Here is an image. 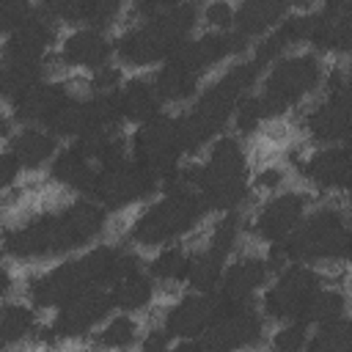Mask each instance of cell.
Instances as JSON below:
<instances>
[{
    "label": "cell",
    "instance_id": "46",
    "mask_svg": "<svg viewBox=\"0 0 352 352\" xmlns=\"http://www.w3.org/2000/svg\"><path fill=\"white\" fill-rule=\"evenodd\" d=\"M204 19L212 25V28H220V30H231L234 25V8L228 3H209L204 8Z\"/></svg>",
    "mask_w": 352,
    "mask_h": 352
},
{
    "label": "cell",
    "instance_id": "13",
    "mask_svg": "<svg viewBox=\"0 0 352 352\" xmlns=\"http://www.w3.org/2000/svg\"><path fill=\"white\" fill-rule=\"evenodd\" d=\"M245 50H248V36H242L236 30H212L198 38H184L176 47V52L170 55V60L201 77L223 58L242 55Z\"/></svg>",
    "mask_w": 352,
    "mask_h": 352
},
{
    "label": "cell",
    "instance_id": "51",
    "mask_svg": "<svg viewBox=\"0 0 352 352\" xmlns=\"http://www.w3.org/2000/svg\"><path fill=\"white\" fill-rule=\"evenodd\" d=\"M344 258H352V231L346 236V250H344Z\"/></svg>",
    "mask_w": 352,
    "mask_h": 352
},
{
    "label": "cell",
    "instance_id": "48",
    "mask_svg": "<svg viewBox=\"0 0 352 352\" xmlns=\"http://www.w3.org/2000/svg\"><path fill=\"white\" fill-rule=\"evenodd\" d=\"M283 184V170L280 168H264L258 176H256V187L258 190H275Z\"/></svg>",
    "mask_w": 352,
    "mask_h": 352
},
{
    "label": "cell",
    "instance_id": "30",
    "mask_svg": "<svg viewBox=\"0 0 352 352\" xmlns=\"http://www.w3.org/2000/svg\"><path fill=\"white\" fill-rule=\"evenodd\" d=\"M226 253L214 250V248H204V250H195L190 256V270H187V280L195 292H217L220 280H223V272H226Z\"/></svg>",
    "mask_w": 352,
    "mask_h": 352
},
{
    "label": "cell",
    "instance_id": "29",
    "mask_svg": "<svg viewBox=\"0 0 352 352\" xmlns=\"http://www.w3.org/2000/svg\"><path fill=\"white\" fill-rule=\"evenodd\" d=\"M118 96H121V113H124L126 121L146 124V121H151V118L160 116L162 99L157 96L154 80L132 77V80L124 82V88L118 91Z\"/></svg>",
    "mask_w": 352,
    "mask_h": 352
},
{
    "label": "cell",
    "instance_id": "11",
    "mask_svg": "<svg viewBox=\"0 0 352 352\" xmlns=\"http://www.w3.org/2000/svg\"><path fill=\"white\" fill-rule=\"evenodd\" d=\"M157 187H160V179L151 176L146 168H140L135 160H129L124 165L99 170L91 198H96L102 209L118 212L124 206H132V204L154 195Z\"/></svg>",
    "mask_w": 352,
    "mask_h": 352
},
{
    "label": "cell",
    "instance_id": "38",
    "mask_svg": "<svg viewBox=\"0 0 352 352\" xmlns=\"http://www.w3.org/2000/svg\"><path fill=\"white\" fill-rule=\"evenodd\" d=\"M138 338V322L129 319V316H113L96 336H94V344L99 349H126L132 346Z\"/></svg>",
    "mask_w": 352,
    "mask_h": 352
},
{
    "label": "cell",
    "instance_id": "39",
    "mask_svg": "<svg viewBox=\"0 0 352 352\" xmlns=\"http://www.w3.org/2000/svg\"><path fill=\"white\" fill-rule=\"evenodd\" d=\"M239 234H242V217H239L236 212H228L226 217H220V220L214 223V228H212V234H209V242H206V245L228 256V253L234 250V245H236Z\"/></svg>",
    "mask_w": 352,
    "mask_h": 352
},
{
    "label": "cell",
    "instance_id": "41",
    "mask_svg": "<svg viewBox=\"0 0 352 352\" xmlns=\"http://www.w3.org/2000/svg\"><path fill=\"white\" fill-rule=\"evenodd\" d=\"M261 121H264V116H261L258 96H256V94L242 96L239 104H236V110H234V124H236V129H239L242 135H250V132L258 129Z\"/></svg>",
    "mask_w": 352,
    "mask_h": 352
},
{
    "label": "cell",
    "instance_id": "40",
    "mask_svg": "<svg viewBox=\"0 0 352 352\" xmlns=\"http://www.w3.org/2000/svg\"><path fill=\"white\" fill-rule=\"evenodd\" d=\"M308 346V330L302 322H286L272 336V352H302Z\"/></svg>",
    "mask_w": 352,
    "mask_h": 352
},
{
    "label": "cell",
    "instance_id": "45",
    "mask_svg": "<svg viewBox=\"0 0 352 352\" xmlns=\"http://www.w3.org/2000/svg\"><path fill=\"white\" fill-rule=\"evenodd\" d=\"M118 82H121V72H118V66H102V69L91 72V88H94V94L116 91Z\"/></svg>",
    "mask_w": 352,
    "mask_h": 352
},
{
    "label": "cell",
    "instance_id": "5",
    "mask_svg": "<svg viewBox=\"0 0 352 352\" xmlns=\"http://www.w3.org/2000/svg\"><path fill=\"white\" fill-rule=\"evenodd\" d=\"M346 220L338 209L322 206L311 212L286 239L270 245V267H289L300 261H324V258H344L346 250Z\"/></svg>",
    "mask_w": 352,
    "mask_h": 352
},
{
    "label": "cell",
    "instance_id": "50",
    "mask_svg": "<svg viewBox=\"0 0 352 352\" xmlns=\"http://www.w3.org/2000/svg\"><path fill=\"white\" fill-rule=\"evenodd\" d=\"M170 352H206V346H204L201 338H198V341H184V344H179V346L170 349Z\"/></svg>",
    "mask_w": 352,
    "mask_h": 352
},
{
    "label": "cell",
    "instance_id": "12",
    "mask_svg": "<svg viewBox=\"0 0 352 352\" xmlns=\"http://www.w3.org/2000/svg\"><path fill=\"white\" fill-rule=\"evenodd\" d=\"M261 333L264 319L250 302L239 308H226L220 319L201 336V344L206 346V352H239L245 346H253Z\"/></svg>",
    "mask_w": 352,
    "mask_h": 352
},
{
    "label": "cell",
    "instance_id": "28",
    "mask_svg": "<svg viewBox=\"0 0 352 352\" xmlns=\"http://www.w3.org/2000/svg\"><path fill=\"white\" fill-rule=\"evenodd\" d=\"M44 60L47 58H19V55H3L0 69V88L8 102L22 96L28 88L44 82Z\"/></svg>",
    "mask_w": 352,
    "mask_h": 352
},
{
    "label": "cell",
    "instance_id": "7",
    "mask_svg": "<svg viewBox=\"0 0 352 352\" xmlns=\"http://www.w3.org/2000/svg\"><path fill=\"white\" fill-rule=\"evenodd\" d=\"M322 80V63L314 52H300V55H286L280 58L264 77V88L258 96L261 116L264 118H278L283 116L292 104H297L302 96H308Z\"/></svg>",
    "mask_w": 352,
    "mask_h": 352
},
{
    "label": "cell",
    "instance_id": "18",
    "mask_svg": "<svg viewBox=\"0 0 352 352\" xmlns=\"http://www.w3.org/2000/svg\"><path fill=\"white\" fill-rule=\"evenodd\" d=\"M58 36V19L44 8H33L28 19L6 36L3 55H19V58H47L50 44Z\"/></svg>",
    "mask_w": 352,
    "mask_h": 352
},
{
    "label": "cell",
    "instance_id": "42",
    "mask_svg": "<svg viewBox=\"0 0 352 352\" xmlns=\"http://www.w3.org/2000/svg\"><path fill=\"white\" fill-rule=\"evenodd\" d=\"M327 96L352 113V72L349 69L338 66L327 74Z\"/></svg>",
    "mask_w": 352,
    "mask_h": 352
},
{
    "label": "cell",
    "instance_id": "49",
    "mask_svg": "<svg viewBox=\"0 0 352 352\" xmlns=\"http://www.w3.org/2000/svg\"><path fill=\"white\" fill-rule=\"evenodd\" d=\"M19 170H22V165L16 162V157L6 148V154H3V187L8 190L14 182H16V176H19Z\"/></svg>",
    "mask_w": 352,
    "mask_h": 352
},
{
    "label": "cell",
    "instance_id": "10",
    "mask_svg": "<svg viewBox=\"0 0 352 352\" xmlns=\"http://www.w3.org/2000/svg\"><path fill=\"white\" fill-rule=\"evenodd\" d=\"M322 289V275L308 267V264H289L280 270V275L275 278V283L264 292V300H261V308L270 319H280V322H289V319H300L302 314V305L308 302V297Z\"/></svg>",
    "mask_w": 352,
    "mask_h": 352
},
{
    "label": "cell",
    "instance_id": "27",
    "mask_svg": "<svg viewBox=\"0 0 352 352\" xmlns=\"http://www.w3.org/2000/svg\"><path fill=\"white\" fill-rule=\"evenodd\" d=\"M289 16V6L278 0H248L234 8V30L242 36H261Z\"/></svg>",
    "mask_w": 352,
    "mask_h": 352
},
{
    "label": "cell",
    "instance_id": "33",
    "mask_svg": "<svg viewBox=\"0 0 352 352\" xmlns=\"http://www.w3.org/2000/svg\"><path fill=\"white\" fill-rule=\"evenodd\" d=\"M47 132L58 135V138H80L91 129V113H88V99H80V96H69L60 110L47 121L44 126Z\"/></svg>",
    "mask_w": 352,
    "mask_h": 352
},
{
    "label": "cell",
    "instance_id": "24",
    "mask_svg": "<svg viewBox=\"0 0 352 352\" xmlns=\"http://www.w3.org/2000/svg\"><path fill=\"white\" fill-rule=\"evenodd\" d=\"M58 22H72V25H85V28H102L116 19L121 6L116 0H52L44 6Z\"/></svg>",
    "mask_w": 352,
    "mask_h": 352
},
{
    "label": "cell",
    "instance_id": "22",
    "mask_svg": "<svg viewBox=\"0 0 352 352\" xmlns=\"http://www.w3.org/2000/svg\"><path fill=\"white\" fill-rule=\"evenodd\" d=\"M110 52H116V41H110L96 28H80V30L69 33L60 44V60L66 66H80V69H91V72L107 66Z\"/></svg>",
    "mask_w": 352,
    "mask_h": 352
},
{
    "label": "cell",
    "instance_id": "26",
    "mask_svg": "<svg viewBox=\"0 0 352 352\" xmlns=\"http://www.w3.org/2000/svg\"><path fill=\"white\" fill-rule=\"evenodd\" d=\"M8 151L25 170H38L44 162L55 160V135L44 126H22L16 135L8 138Z\"/></svg>",
    "mask_w": 352,
    "mask_h": 352
},
{
    "label": "cell",
    "instance_id": "43",
    "mask_svg": "<svg viewBox=\"0 0 352 352\" xmlns=\"http://www.w3.org/2000/svg\"><path fill=\"white\" fill-rule=\"evenodd\" d=\"M286 47H289L286 38H283L280 30L275 28V30H270V33L256 44V55H253V60H256L258 66H267V63H272V60H280V55H283Z\"/></svg>",
    "mask_w": 352,
    "mask_h": 352
},
{
    "label": "cell",
    "instance_id": "34",
    "mask_svg": "<svg viewBox=\"0 0 352 352\" xmlns=\"http://www.w3.org/2000/svg\"><path fill=\"white\" fill-rule=\"evenodd\" d=\"M346 311V294L341 289H316L308 302L302 305V314L297 322L302 324H324L333 319H341Z\"/></svg>",
    "mask_w": 352,
    "mask_h": 352
},
{
    "label": "cell",
    "instance_id": "17",
    "mask_svg": "<svg viewBox=\"0 0 352 352\" xmlns=\"http://www.w3.org/2000/svg\"><path fill=\"white\" fill-rule=\"evenodd\" d=\"M270 270H272L270 261L261 258V256H242V258H236L223 272V280H220V289H217V297L223 302V311L226 308L250 305L253 302V294L267 283Z\"/></svg>",
    "mask_w": 352,
    "mask_h": 352
},
{
    "label": "cell",
    "instance_id": "9",
    "mask_svg": "<svg viewBox=\"0 0 352 352\" xmlns=\"http://www.w3.org/2000/svg\"><path fill=\"white\" fill-rule=\"evenodd\" d=\"M132 160L146 168L151 176L160 179V184L179 170V157L184 154L182 138H179V118L173 116H157L138 126L132 135Z\"/></svg>",
    "mask_w": 352,
    "mask_h": 352
},
{
    "label": "cell",
    "instance_id": "21",
    "mask_svg": "<svg viewBox=\"0 0 352 352\" xmlns=\"http://www.w3.org/2000/svg\"><path fill=\"white\" fill-rule=\"evenodd\" d=\"M72 94H69V88L63 85V82H55V80H44V82H38V85H33V88H28L22 96H16L14 102H11V113H14V118L22 124H30V126H36V124H44L47 126V121L60 110V104L69 99Z\"/></svg>",
    "mask_w": 352,
    "mask_h": 352
},
{
    "label": "cell",
    "instance_id": "3",
    "mask_svg": "<svg viewBox=\"0 0 352 352\" xmlns=\"http://www.w3.org/2000/svg\"><path fill=\"white\" fill-rule=\"evenodd\" d=\"M258 74H261V66L253 58L239 60L198 94L195 104L184 116H179V138H182L184 154L198 151L226 126L239 99L248 96V88H253Z\"/></svg>",
    "mask_w": 352,
    "mask_h": 352
},
{
    "label": "cell",
    "instance_id": "47",
    "mask_svg": "<svg viewBox=\"0 0 352 352\" xmlns=\"http://www.w3.org/2000/svg\"><path fill=\"white\" fill-rule=\"evenodd\" d=\"M143 352H170V336L165 327H154L143 338Z\"/></svg>",
    "mask_w": 352,
    "mask_h": 352
},
{
    "label": "cell",
    "instance_id": "36",
    "mask_svg": "<svg viewBox=\"0 0 352 352\" xmlns=\"http://www.w3.org/2000/svg\"><path fill=\"white\" fill-rule=\"evenodd\" d=\"M36 327V314L33 308L22 305V302H6L3 305V316H0V333H3V344L14 346L16 341L28 338Z\"/></svg>",
    "mask_w": 352,
    "mask_h": 352
},
{
    "label": "cell",
    "instance_id": "6",
    "mask_svg": "<svg viewBox=\"0 0 352 352\" xmlns=\"http://www.w3.org/2000/svg\"><path fill=\"white\" fill-rule=\"evenodd\" d=\"M248 195V160L236 138L223 135L214 140L206 162L201 165V198L206 209L234 212Z\"/></svg>",
    "mask_w": 352,
    "mask_h": 352
},
{
    "label": "cell",
    "instance_id": "44",
    "mask_svg": "<svg viewBox=\"0 0 352 352\" xmlns=\"http://www.w3.org/2000/svg\"><path fill=\"white\" fill-rule=\"evenodd\" d=\"M33 8L25 0H0V30L14 33L30 14Z\"/></svg>",
    "mask_w": 352,
    "mask_h": 352
},
{
    "label": "cell",
    "instance_id": "37",
    "mask_svg": "<svg viewBox=\"0 0 352 352\" xmlns=\"http://www.w3.org/2000/svg\"><path fill=\"white\" fill-rule=\"evenodd\" d=\"M187 270H190V256L182 248H165L148 264V275L154 280H162V283H179V280H184L187 278Z\"/></svg>",
    "mask_w": 352,
    "mask_h": 352
},
{
    "label": "cell",
    "instance_id": "19",
    "mask_svg": "<svg viewBox=\"0 0 352 352\" xmlns=\"http://www.w3.org/2000/svg\"><path fill=\"white\" fill-rule=\"evenodd\" d=\"M311 44L322 52H352V3H330L316 8Z\"/></svg>",
    "mask_w": 352,
    "mask_h": 352
},
{
    "label": "cell",
    "instance_id": "15",
    "mask_svg": "<svg viewBox=\"0 0 352 352\" xmlns=\"http://www.w3.org/2000/svg\"><path fill=\"white\" fill-rule=\"evenodd\" d=\"M110 308H116L110 292L91 289V292H85V294L63 302L58 308V314H55V319H52L50 327H52L55 338H80L91 327H96L102 319H107Z\"/></svg>",
    "mask_w": 352,
    "mask_h": 352
},
{
    "label": "cell",
    "instance_id": "4",
    "mask_svg": "<svg viewBox=\"0 0 352 352\" xmlns=\"http://www.w3.org/2000/svg\"><path fill=\"white\" fill-rule=\"evenodd\" d=\"M198 19V8L192 3H165V8L124 30L116 38V55L132 66H148L154 60H170L176 47L190 38V30Z\"/></svg>",
    "mask_w": 352,
    "mask_h": 352
},
{
    "label": "cell",
    "instance_id": "8",
    "mask_svg": "<svg viewBox=\"0 0 352 352\" xmlns=\"http://www.w3.org/2000/svg\"><path fill=\"white\" fill-rule=\"evenodd\" d=\"M204 212L209 209L201 195H165L138 214V220L129 228V239L143 248L165 245L187 234L204 217Z\"/></svg>",
    "mask_w": 352,
    "mask_h": 352
},
{
    "label": "cell",
    "instance_id": "2",
    "mask_svg": "<svg viewBox=\"0 0 352 352\" xmlns=\"http://www.w3.org/2000/svg\"><path fill=\"white\" fill-rule=\"evenodd\" d=\"M140 256L116 245H102L88 250L80 258L63 261L47 272L30 275L25 283V292L36 308H60L63 302L99 289V286H113L116 280L140 272Z\"/></svg>",
    "mask_w": 352,
    "mask_h": 352
},
{
    "label": "cell",
    "instance_id": "35",
    "mask_svg": "<svg viewBox=\"0 0 352 352\" xmlns=\"http://www.w3.org/2000/svg\"><path fill=\"white\" fill-rule=\"evenodd\" d=\"M308 352H352V319H333L319 324V330L311 336Z\"/></svg>",
    "mask_w": 352,
    "mask_h": 352
},
{
    "label": "cell",
    "instance_id": "16",
    "mask_svg": "<svg viewBox=\"0 0 352 352\" xmlns=\"http://www.w3.org/2000/svg\"><path fill=\"white\" fill-rule=\"evenodd\" d=\"M302 214H305V195L302 192H294V190H286V192H278L272 195L253 217V231L256 236H261L264 242L275 245L280 239H286L300 223H302Z\"/></svg>",
    "mask_w": 352,
    "mask_h": 352
},
{
    "label": "cell",
    "instance_id": "23",
    "mask_svg": "<svg viewBox=\"0 0 352 352\" xmlns=\"http://www.w3.org/2000/svg\"><path fill=\"white\" fill-rule=\"evenodd\" d=\"M96 176H99V168L72 143L66 148H60L50 165V179L69 187V190H77L82 195H91L94 192V184H96Z\"/></svg>",
    "mask_w": 352,
    "mask_h": 352
},
{
    "label": "cell",
    "instance_id": "20",
    "mask_svg": "<svg viewBox=\"0 0 352 352\" xmlns=\"http://www.w3.org/2000/svg\"><path fill=\"white\" fill-rule=\"evenodd\" d=\"M305 179L324 190H349L352 187V151L346 146H330L314 151L300 162Z\"/></svg>",
    "mask_w": 352,
    "mask_h": 352
},
{
    "label": "cell",
    "instance_id": "14",
    "mask_svg": "<svg viewBox=\"0 0 352 352\" xmlns=\"http://www.w3.org/2000/svg\"><path fill=\"white\" fill-rule=\"evenodd\" d=\"M223 314V302L217 292H192L173 302L165 311L162 327L168 330L170 338H201Z\"/></svg>",
    "mask_w": 352,
    "mask_h": 352
},
{
    "label": "cell",
    "instance_id": "52",
    "mask_svg": "<svg viewBox=\"0 0 352 352\" xmlns=\"http://www.w3.org/2000/svg\"><path fill=\"white\" fill-rule=\"evenodd\" d=\"M349 209H352V187H349Z\"/></svg>",
    "mask_w": 352,
    "mask_h": 352
},
{
    "label": "cell",
    "instance_id": "32",
    "mask_svg": "<svg viewBox=\"0 0 352 352\" xmlns=\"http://www.w3.org/2000/svg\"><path fill=\"white\" fill-rule=\"evenodd\" d=\"M110 297L118 311H140L154 300V278L143 270L132 272L110 286Z\"/></svg>",
    "mask_w": 352,
    "mask_h": 352
},
{
    "label": "cell",
    "instance_id": "53",
    "mask_svg": "<svg viewBox=\"0 0 352 352\" xmlns=\"http://www.w3.org/2000/svg\"><path fill=\"white\" fill-rule=\"evenodd\" d=\"M349 72H352V69H349Z\"/></svg>",
    "mask_w": 352,
    "mask_h": 352
},
{
    "label": "cell",
    "instance_id": "25",
    "mask_svg": "<svg viewBox=\"0 0 352 352\" xmlns=\"http://www.w3.org/2000/svg\"><path fill=\"white\" fill-rule=\"evenodd\" d=\"M305 129H308L311 140H316V143L346 140V135L352 132V113H349L346 107H341L336 99L324 96V99L305 116Z\"/></svg>",
    "mask_w": 352,
    "mask_h": 352
},
{
    "label": "cell",
    "instance_id": "1",
    "mask_svg": "<svg viewBox=\"0 0 352 352\" xmlns=\"http://www.w3.org/2000/svg\"><path fill=\"white\" fill-rule=\"evenodd\" d=\"M107 214L99 204L88 198H77L55 212H44L6 228L3 250L8 258H50L69 250H77L96 239L104 231Z\"/></svg>",
    "mask_w": 352,
    "mask_h": 352
},
{
    "label": "cell",
    "instance_id": "31",
    "mask_svg": "<svg viewBox=\"0 0 352 352\" xmlns=\"http://www.w3.org/2000/svg\"><path fill=\"white\" fill-rule=\"evenodd\" d=\"M154 88H157V96L162 102H184L198 91V74H192L190 69L168 60L154 74Z\"/></svg>",
    "mask_w": 352,
    "mask_h": 352
}]
</instances>
